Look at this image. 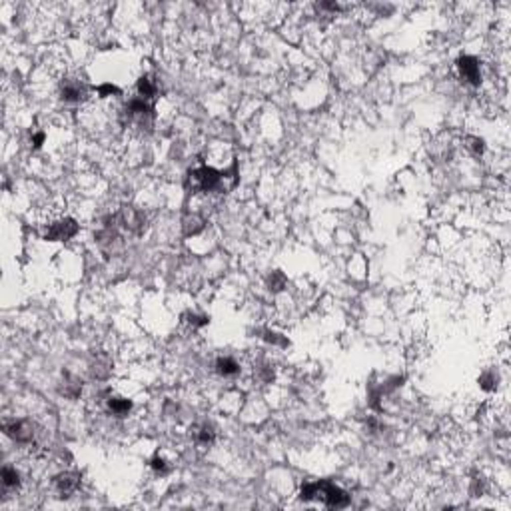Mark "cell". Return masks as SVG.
<instances>
[{"label":"cell","instance_id":"cell-1","mask_svg":"<svg viewBox=\"0 0 511 511\" xmlns=\"http://www.w3.org/2000/svg\"><path fill=\"white\" fill-rule=\"evenodd\" d=\"M302 497L303 501L310 499H322L327 507H348L349 505V495L344 489L336 488L327 481H316V483H305L302 488Z\"/></svg>","mask_w":511,"mask_h":511},{"label":"cell","instance_id":"cell-2","mask_svg":"<svg viewBox=\"0 0 511 511\" xmlns=\"http://www.w3.org/2000/svg\"><path fill=\"white\" fill-rule=\"evenodd\" d=\"M224 174L214 170V168H208V166H202L198 170H194L190 174V182H192V190H204V192H212V190H220L222 188V182H224Z\"/></svg>","mask_w":511,"mask_h":511},{"label":"cell","instance_id":"cell-3","mask_svg":"<svg viewBox=\"0 0 511 511\" xmlns=\"http://www.w3.org/2000/svg\"><path fill=\"white\" fill-rule=\"evenodd\" d=\"M4 433L18 443L34 442V436H36L34 423L28 421V419H10V421H6L4 423Z\"/></svg>","mask_w":511,"mask_h":511},{"label":"cell","instance_id":"cell-4","mask_svg":"<svg viewBox=\"0 0 511 511\" xmlns=\"http://www.w3.org/2000/svg\"><path fill=\"white\" fill-rule=\"evenodd\" d=\"M457 68H459V74L464 80H467L471 86H479L481 72H479V60L475 56H462L457 60Z\"/></svg>","mask_w":511,"mask_h":511},{"label":"cell","instance_id":"cell-5","mask_svg":"<svg viewBox=\"0 0 511 511\" xmlns=\"http://www.w3.org/2000/svg\"><path fill=\"white\" fill-rule=\"evenodd\" d=\"M114 218L122 224V228H126V230H130V232L140 234L144 230V218H142V214H138L136 210L130 208V206H124V208L118 212V216H114Z\"/></svg>","mask_w":511,"mask_h":511},{"label":"cell","instance_id":"cell-6","mask_svg":"<svg viewBox=\"0 0 511 511\" xmlns=\"http://www.w3.org/2000/svg\"><path fill=\"white\" fill-rule=\"evenodd\" d=\"M78 232V224L74 222V220H62V222H56V224H52L50 228H48L46 232V240L50 242H58V240H70L74 234Z\"/></svg>","mask_w":511,"mask_h":511},{"label":"cell","instance_id":"cell-7","mask_svg":"<svg viewBox=\"0 0 511 511\" xmlns=\"http://www.w3.org/2000/svg\"><path fill=\"white\" fill-rule=\"evenodd\" d=\"M54 486L56 489L62 493V497H68L70 493H74L78 486H80V475L78 473H72V471H66V473H60L54 477Z\"/></svg>","mask_w":511,"mask_h":511},{"label":"cell","instance_id":"cell-8","mask_svg":"<svg viewBox=\"0 0 511 511\" xmlns=\"http://www.w3.org/2000/svg\"><path fill=\"white\" fill-rule=\"evenodd\" d=\"M84 98V86L78 82H66L62 86V100L66 102H80Z\"/></svg>","mask_w":511,"mask_h":511},{"label":"cell","instance_id":"cell-9","mask_svg":"<svg viewBox=\"0 0 511 511\" xmlns=\"http://www.w3.org/2000/svg\"><path fill=\"white\" fill-rule=\"evenodd\" d=\"M64 384H66V386H62L60 392L66 395V397H72V399H74V397L80 395V392H82V384H80L76 377H72L70 373H64Z\"/></svg>","mask_w":511,"mask_h":511},{"label":"cell","instance_id":"cell-10","mask_svg":"<svg viewBox=\"0 0 511 511\" xmlns=\"http://www.w3.org/2000/svg\"><path fill=\"white\" fill-rule=\"evenodd\" d=\"M108 407H110V412L116 414V416H126V414L132 410V401H130V399H118V397H112V399L108 401Z\"/></svg>","mask_w":511,"mask_h":511},{"label":"cell","instance_id":"cell-11","mask_svg":"<svg viewBox=\"0 0 511 511\" xmlns=\"http://www.w3.org/2000/svg\"><path fill=\"white\" fill-rule=\"evenodd\" d=\"M216 370H218V373H222V375H234V373H238L240 366L234 362L232 357H220L218 364H216Z\"/></svg>","mask_w":511,"mask_h":511},{"label":"cell","instance_id":"cell-12","mask_svg":"<svg viewBox=\"0 0 511 511\" xmlns=\"http://www.w3.org/2000/svg\"><path fill=\"white\" fill-rule=\"evenodd\" d=\"M2 483H4L6 488H18V486H20V475H18V471L12 469V467H4V469H2Z\"/></svg>","mask_w":511,"mask_h":511},{"label":"cell","instance_id":"cell-13","mask_svg":"<svg viewBox=\"0 0 511 511\" xmlns=\"http://www.w3.org/2000/svg\"><path fill=\"white\" fill-rule=\"evenodd\" d=\"M194 438H196V442L202 443V445H210V443H214V429L210 427V425H202V427H198L196 431H194Z\"/></svg>","mask_w":511,"mask_h":511},{"label":"cell","instance_id":"cell-14","mask_svg":"<svg viewBox=\"0 0 511 511\" xmlns=\"http://www.w3.org/2000/svg\"><path fill=\"white\" fill-rule=\"evenodd\" d=\"M138 92L142 98H152L154 96L156 88H154V84H152V80L148 76H142L138 80Z\"/></svg>","mask_w":511,"mask_h":511},{"label":"cell","instance_id":"cell-15","mask_svg":"<svg viewBox=\"0 0 511 511\" xmlns=\"http://www.w3.org/2000/svg\"><path fill=\"white\" fill-rule=\"evenodd\" d=\"M284 286H286V276H284L282 272H274V274L270 276V290L279 292Z\"/></svg>","mask_w":511,"mask_h":511},{"label":"cell","instance_id":"cell-16","mask_svg":"<svg viewBox=\"0 0 511 511\" xmlns=\"http://www.w3.org/2000/svg\"><path fill=\"white\" fill-rule=\"evenodd\" d=\"M467 142H469V148L475 152V154H481L483 152V140L481 138H475V136H469L467 138Z\"/></svg>","mask_w":511,"mask_h":511},{"label":"cell","instance_id":"cell-17","mask_svg":"<svg viewBox=\"0 0 511 511\" xmlns=\"http://www.w3.org/2000/svg\"><path fill=\"white\" fill-rule=\"evenodd\" d=\"M98 94L100 96H110V94H120V88L114 86V84H102L100 88H98Z\"/></svg>","mask_w":511,"mask_h":511},{"label":"cell","instance_id":"cell-18","mask_svg":"<svg viewBox=\"0 0 511 511\" xmlns=\"http://www.w3.org/2000/svg\"><path fill=\"white\" fill-rule=\"evenodd\" d=\"M266 340H268V342H272V344H279V346H286V344H288L284 338H279L278 334H270V331L266 334Z\"/></svg>","mask_w":511,"mask_h":511},{"label":"cell","instance_id":"cell-19","mask_svg":"<svg viewBox=\"0 0 511 511\" xmlns=\"http://www.w3.org/2000/svg\"><path fill=\"white\" fill-rule=\"evenodd\" d=\"M152 469H156V471H166V465H164V459H160V457H154L152 459Z\"/></svg>","mask_w":511,"mask_h":511},{"label":"cell","instance_id":"cell-20","mask_svg":"<svg viewBox=\"0 0 511 511\" xmlns=\"http://www.w3.org/2000/svg\"><path fill=\"white\" fill-rule=\"evenodd\" d=\"M190 322H192L194 325H206V324H208V318H206V316H202V318H198V316H192V318H190Z\"/></svg>","mask_w":511,"mask_h":511},{"label":"cell","instance_id":"cell-21","mask_svg":"<svg viewBox=\"0 0 511 511\" xmlns=\"http://www.w3.org/2000/svg\"><path fill=\"white\" fill-rule=\"evenodd\" d=\"M491 381H493V379H491V375L486 373V375L481 377V388H483V390H491V388H493V386H491Z\"/></svg>","mask_w":511,"mask_h":511},{"label":"cell","instance_id":"cell-22","mask_svg":"<svg viewBox=\"0 0 511 511\" xmlns=\"http://www.w3.org/2000/svg\"><path fill=\"white\" fill-rule=\"evenodd\" d=\"M32 142H34V148H40L42 142H44V134H36V136L32 138Z\"/></svg>","mask_w":511,"mask_h":511}]
</instances>
